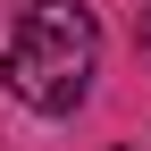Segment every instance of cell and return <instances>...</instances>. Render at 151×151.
I'll use <instances>...</instances> for the list:
<instances>
[{"label": "cell", "mask_w": 151, "mask_h": 151, "mask_svg": "<svg viewBox=\"0 0 151 151\" xmlns=\"http://www.w3.org/2000/svg\"><path fill=\"white\" fill-rule=\"evenodd\" d=\"M92 59H101V17H92L84 0H34V9L17 17V34H9L0 76H9V92L25 109L67 118L92 92Z\"/></svg>", "instance_id": "obj_1"}, {"label": "cell", "mask_w": 151, "mask_h": 151, "mask_svg": "<svg viewBox=\"0 0 151 151\" xmlns=\"http://www.w3.org/2000/svg\"><path fill=\"white\" fill-rule=\"evenodd\" d=\"M143 50H151V17H143Z\"/></svg>", "instance_id": "obj_2"}]
</instances>
